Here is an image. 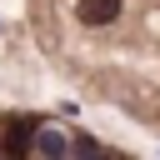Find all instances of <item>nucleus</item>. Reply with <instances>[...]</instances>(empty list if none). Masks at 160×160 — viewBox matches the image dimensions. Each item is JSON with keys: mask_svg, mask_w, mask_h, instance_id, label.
Masks as SVG:
<instances>
[{"mask_svg": "<svg viewBox=\"0 0 160 160\" xmlns=\"http://www.w3.org/2000/svg\"><path fill=\"white\" fill-rule=\"evenodd\" d=\"M35 125H40L35 115H25L20 125H10V135H5V155H25V150L35 145Z\"/></svg>", "mask_w": 160, "mask_h": 160, "instance_id": "1", "label": "nucleus"}, {"mask_svg": "<svg viewBox=\"0 0 160 160\" xmlns=\"http://www.w3.org/2000/svg\"><path fill=\"white\" fill-rule=\"evenodd\" d=\"M120 10V0H80V20L85 25H110Z\"/></svg>", "mask_w": 160, "mask_h": 160, "instance_id": "2", "label": "nucleus"}, {"mask_svg": "<svg viewBox=\"0 0 160 160\" xmlns=\"http://www.w3.org/2000/svg\"><path fill=\"white\" fill-rule=\"evenodd\" d=\"M30 150H40V155H65L70 140H65V130H35V145H30Z\"/></svg>", "mask_w": 160, "mask_h": 160, "instance_id": "3", "label": "nucleus"}]
</instances>
